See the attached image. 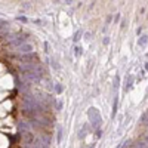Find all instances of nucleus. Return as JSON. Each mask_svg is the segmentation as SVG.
<instances>
[{"label":"nucleus","mask_w":148,"mask_h":148,"mask_svg":"<svg viewBox=\"0 0 148 148\" xmlns=\"http://www.w3.org/2000/svg\"><path fill=\"white\" fill-rule=\"evenodd\" d=\"M147 43H148V36H141V37L138 39V45L141 46V48L147 46Z\"/></svg>","instance_id":"1"},{"label":"nucleus","mask_w":148,"mask_h":148,"mask_svg":"<svg viewBox=\"0 0 148 148\" xmlns=\"http://www.w3.org/2000/svg\"><path fill=\"white\" fill-rule=\"evenodd\" d=\"M74 50H76V56H80L82 55V49L80 48H76Z\"/></svg>","instance_id":"2"},{"label":"nucleus","mask_w":148,"mask_h":148,"mask_svg":"<svg viewBox=\"0 0 148 148\" xmlns=\"http://www.w3.org/2000/svg\"><path fill=\"white\" fill-rule=\"evenodd\" d=\"M56 86H58V88H56V92L61 93V92H62V88H61V84H56Z\"/></svg>","instance_id":"3"},{"label":"nucleus","mask_w":148,"mask_h":148,"mask_svg":"<svg viewBox=\"0 0 148 148\" xmlns=\"http://www.w3.org/2000/svg\"><path fill=\"white\" fill-rule=\"evenodd\" d=\"M79 36H80V33H79V31H77V33H76V36H74V37H76V39H74L76 42H77V40H79Z\"/></svg>","instance_id":"4"}]
</instances>
